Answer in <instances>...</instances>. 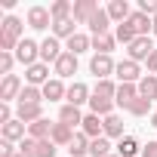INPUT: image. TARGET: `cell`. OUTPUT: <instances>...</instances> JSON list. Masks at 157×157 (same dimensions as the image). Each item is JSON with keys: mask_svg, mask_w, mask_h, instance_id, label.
<instances>
[{"mask_svg": "<svg viewBox=\"0 0 157 157\" xmlns=\"http://www.w3.org/2000/svg\"><path fill=\"white\" fill-rule=\"evenodd\" d=\"M151 31H154V34H157V16H154V28H151Z\"/></svg>", "mask_w": 157, "mask_h": 157, "instance_id": "cell-45", "label": "cell"}, {"mask_svg": "<svg viewBox=\"0 0 157 157\" xmlns=\"http://www.w3.org/2000/svg\"><path fill=\"white\" fill-rule=\"evenodd\" d=\"M136 151H139V142L132 136H123L117 142V157H136Z\"/></svg>", "mask_w": 157, "mask_h": 157, "instance_id": "cell-29", "label": "cell"}, {"mask_svg": "<svg viewBox=\"0 0 157 157\" xmlns=\"http://www.w3.org/2000/svg\"><path fill=\"white\" fill-rule=\"evenodd\" d=\"M22 90H25V86H22L19 77H16V74H6L3 83H0V102H13V99H19Z\"/></svg>", "mask_w": 157, "mask_h": 157, "instance_id": "cell-1", "label": "cell"}, {"mask_svg": "<svg viewBox=\"0 0 157 157\" xmlns=\"http://www.w3.org/2000/svg\"><path fill=\"white\" fill-rule=\"evenodd\" d=\"M90 142H93V139H90L86 132H77V136L71 139V145H68V154H71V157H83V154H90Z\"/></svg>", "mask_w": 157, "mask_h": 157, "instance_id": "cell-16", "label": "cell"}, {"mask_svg": "<svg viewBox=\"0 0 157 157\" xmlns=\"http://www.w3.org/2000/svg\"><path fill=\"white\" fill-rule=\"evenodd\" d=\"M65 99H68V105H74V108H80L83 102H90V90H86V83H71Z\"/></svg>", "mask_w": 157, "mask_h": 157, "instance_id": "cell-15", "label": "cell"}, {"mask_svg": "<svg viewBox=\"0 0 157 157\" xmlns=\"http://www.w3.org/2000/svg\"><path fill=\"white\" fill-rule=\"evenodd\" d=\"M74 136H77V132H74L71 126H65V123H56V126H52V136H49V139H52L56 145H71V139H74Z\"/></svg>", "mask_w": 157, "mask_h": 157, "instance_id": "cell-25", "label": "cell"}, {"mask_svg": "<svg viewBox=\"0 0 157 157\" xmlns=\"http://www.w3.org/2000/svg\"><path fill=\"white\" fill-rule=\"evenodd\" d=\"M111 22V16H108V10H99L96 16H93V22H90V31H93V37H102V34H108V25Z\"/></svg>", "mask_w": 157, "mask_h": 157, "instance_id": "cell-18", "label": "cell"}, {"mask_svg": "<svg viewBox=\"0 0 157 157\" xmlns=\"http://www.w3.org/2000/svg\"><path fill=\"white\" fill-rule=\"evenodd\" d=\"M19 151H22V154H28V157H34V154H37V139H31V136H28V139H22V142H19Z\"/></svg>", "mask_w": 157, "mask_h": 157, "instance_id": "cell-38", "label": "cell"}, {"mask_svg": "<svg viewBox=\"0 0 157 157\" xmlns=\"http://www.w3.org/2000/svg\"><path fill=\"white\" fill-rule=\"evenodd\" d=\"M52 126H56V123H49L46 117H40L37 123H31V126H28V136H31V139H37V142H43V139H49V136H52Z\"/></svg>", "mask_w": 157, "mask_h": 157, "instance_id": "cell-19", "label": "cell"}, {"mask_svg": "<svg viewBox=\"0 0 157 157\" xmlns=\"http://www.w3.org/2000/svg\"><path fill=\"white\" fill-rule=\"evenodd\" d=\"M108 157H117V154H108Z\"/></svg>", "mask_w": 157, "mask_h": 157, "instance_id": "cell-47", "label": "cell"}, {"mask_svg": "<svg viewBox=\"0 0 157 157\" xmlns=\"http://www.w3.org/2000/svg\"><path fill=\"white\" fill-rule=\"evenodd\" d=\"M99 13V3L96 0H80V3H74V22H93V16Z\"/></svg>", "mask_w": 157, "mask_h": 157, "instance_id": "cell-7", "label": "cell"}, {"mask_svg": "<svg viewBox=\"0 0 157 157\" xmlns=\"http://www.w3.org/2000/svg\"><path fill=\"white\" fill-rule=\"evenodd\" d=\"M52 34H56V37H68V40H71V37L77 34V31H74V19H62V22H52Z\"/></svg>", "mask_w": 157, "mask_h": 157, "instance_id": "cell-30", "label": "cell"}, {"mask_svg": "<svg viewBox=\"0 0 157 157\" xmlns=\"http://www.w3.org/2000/svg\"><path fill=\"white\" fill-rule=\"evenodd\" d=\"M90 154H93V157H108V154H111L108 136H102V139H93V142H90Z\"/></svg>", "mask_w": 157, "mask_h": 157, "instance_id": "cell-33", "label": "cell"}, {"mask_svg": "<svg viewBox=\"0 0 157 157\" xmlns=\"http://www.w3.org/2000/svg\"><path fill=\"white\" fill-rule=\"evenodd\" d=\"M105 136H111V139H123V120H120L117 114L105 117Z\"/></svg>", "mask_w": 157, "mask_h": 157, "instance_id": "cell-28", "label": "cell"}, {"mask_svg": "<svg viewBox=\"0 0 157 157\" xmlns=\"http://www.w3.org/2000/svg\"><path fill=\"white\" fill-rule=\"evenodd\" d=\"M56 74H59V80H62V77L77 74V56H74V52H62V59L56 62Z\"/></svg>", "mask_w": 157, "mask_h": 157, "instance_id": "cell-10", "label": "cell"}, {"mask_svg": "<svg viewBox=\"0 0 157 157\" xmlns=\"http://www.w3.org/2000/svg\"><path fill=\"white\" fill-rule=\"evenodd\" d=\"M129 111H132V114H136V117H142V114H148V111H151V102H148V99H142V96H139V99H136V102H132V105H129Z\"/></svg>", "mask_w": 157, "mask_h": 157, "instance_id": "cell-37", "label": "cell"}, {"mask_svg": "<svg viewBox=\"0 0 157 157\" xmlns=\"http://www.w3.org/2000/svg\"><path fill=\"white\" fill-rule=\"evenodd\" d=\"M90 46H93V37H86V34H74V37L68 40V52H74V56L86 52Z\"/></svg>", "mask_w": 157, "mask_h": 157, "instance_id": "cell-26", "label": "cell"}, {"mask_svg": "<svg viewBox=\"0 0 157 157\" xmlns=\"http://www.w3.org/2000/svg\"><path fill=\"white\" fill-rule=\"evenodd\" d=\"M49 16H52V22H62V19H71V16H74V6L68 3V0H56V3L49 6Z\"/></svg>", "mask_w": 157, "mask_h": 157, "instance_id": "cell-23", "label": "cell"}, {"mask_svg": "<svg viewBox=\"0 0 157 157\" xmlns=\"http://www.w3.org/2000/svg\"><path fill=\"white\" fill-rule=\"evenodd\" d=\"M10 102H0V123H10Z\"/></svg>", "mask_w": 157, "mask_h": 157, "instance_id": "cell-41", "label": "cell"}, {"mask_svg": "<svg viewBox=\"0 0 157 157\" xmlns=\"http://www.w3.org/2000/svg\"><path fill=\"white\" fill-rule=\"evenodd\" d=\"M40 99H43V90H37V86H25L22 96H19V105H40Z\"/></svg>", "mask_w": 157, "mask_h": 157, "instance_id": "cell-31", "label": "cell"}, {"mask_svg": "<svg viewBox=\"0 0 157 157\" xmlns=\"http://www.w3.org/2000/svg\"><path fill=\"white\" fill-rule=\"evenodd\" d=\"M108 16H111L117 25H123L132 13H129V3H126V0H111V3H108Z\"/></svg>", "mask_w": 157, "mask_h": 157, "instance_id": "cell-17", "label": "cell"}, {"mask_svg": "<svg viewBox=\"0 0 157 157\" xmlns=\"http://www.w3.org/2000/svg\"><path fill=\"white\" fill-rule=\"evenodd\" d=\"M40 59H43V65H56L59 59H62V46H59V40L56 37H46L43 43H40Z\"/></svg>", "mask_w": 157, "mask_h": 157, "instance_id": "cell-8", "label": "cell"}, {"mask_svg": "<svg viewBox=\"0 0 157 157\" xmlns=\"http://www.w3.org/2000/svg\"><path fill=\"white\" fill-rule=\"evenodd\" d=\"M43 117V105H19V111H16V120H22V123H37Z\"/></svg>", "mask_w": 157, "mask_h": 157, "instance_id": "cell-13", "label": "cell"}, {"mask_svg": "<svg viewBox=\"0 0 157 157\" xmlns=\"http://www.w3.org/2000/svg\"><path fill=\"white\" fill-rule=\"evenodd\" d=\"M148 71H154V74H157V49H154V52H151V59H148Z\"/></svg>", "mask_w": 157, "mask_h": 157, "instance_id": "cell-43", "label": "cell"}, {"mask_svg": "<svg viewBox=\"0 0 157 157\" xmlns=\"http://www.w3.org/2000/svg\"><path fill=\"white\" fill-rule=\"evenodd\" d=\"M151 126H154V129H157V114H151Z\"/></svg>", "mask_w": 157, "mask_h": 157, "instance_id": "cell-44", "label": "cell"}, {"mask_svg": "<svg viewBox=\"0 0 157 157\" xmlns=\"http://www.w3.org/2000/svg\"><path fill=\"white\" fill-rule=\"evenodd\" d=\"M90 108H93V114H99V117H111L114 99H99V96H93V99H90Z\"/></svg>", "mask_w": 157, "mask_h": 157, "instance_id": "cell-27", "label": "cell"}, {"mask_svg": "<svg viewBox=\"0 0 157 157\" xmlns=\"http://www.w3.org/2000/svg\"><path fill=\"white\" fill-rule=\"evenodd\" d=\"M114 37H117L120 43H126V46H129V43H132V40L139 37V34H136V28H132L129 22H123V25H117V31H114Z\"/></svg>", "mask_w": 157, "mask_h": 157, "instance_id": "cell-32", "label": "cell"}, {"mask_svg": "<svg viewBox=\"0 0 157 157\" xmlns=\"http://www.w3.org/2000/svg\"><path fill=\"white\" fill-rule=\"evenodd\" d=\"M93 46L99 49V56H108L114 49V37L111 34H102V37H93Z\"/></svg>", "mask_w": 157, "mask_h": 157, "instance_id": "cell-35", "label": "cell"}, {"mask_svg": "<svg viewBox=\"0 0 157 157\" xmlns=\"http://www.w3.org/2000/svg\"><path fill=\"white\" fill-rule=\"evenodd\" d=\"M139 96L148 99V102L157 99V77H154V74H148V77H142V80H139Z\"/></svg>", "mask_w": 157, "mask_h": 157, "instance_id": "cell-22", "label": "cell"}, {"mask_svg": "<svg viewBox=\"0 0 157 157\" xmlns=\"http://www.w3.org/2000/svg\"><path fill=\"white\" fill-rule=\"evenodd\" d=\"M142 157H157V142H148L142 148Z\"/></svg>", "mask_w": 157, "mask_h": 157, "instance_id": "cell-42", "label": "cell"}, {"mask_svg": "<svg viewBox=\"0 0 157 157\" xmlns=\"http://www.w3.org/2000/svg\"><path fill=\"white\" fill-rule=\"evenodd\" d=\"M28 25H31L34 31H43V28H49V25H52V16H49V10H46V6H31V10H28Z\"/></svg>", "mask_w": 157, "mask_h": 157, "instance_id": "cell-5", "label": "cell"}, {"mask_svg": "<svg viewBox=\"0 0 157 157\" xmlns=\"http://www.w3.org/2000/svg\"><path fill=\"white\" fill-rule=\"evenodd\" d=\"M114 68H117V65L111 62V56H99V52H96L93 62H90V71L99 77V80H108V74H114Z\"/></svg>", "mask_w": 157, "mask_h": 157, "instance_id": "cell-4", "label": "cell"}, {"mask_svg": "<svg viewBox=\"0 0 157 157\" xmlns=\"http://www.w3.org/2000/svg\"><path fill=\"white\" fill-rule=\"evenodd\" d=\"M114 74L120 77V83H136V80H139V62H132V59H123V62H117Z\"/></svg>", "mask_w": 157, "mask_h": 157, "instance_id": "cell-6", "label": "cell"}, {"mask_svg": "<svg viewBox=\"0 0 157 157\" xmlns=\"http://www.w3.org/2000/svg\"><path fill=\"white\" fill-rule=\"evenodd\" d=\"M16 157H28V154H22V151H19V154H16Z\"/></svg>", "mask_w": 157, "mask_h": 157, "instance_id": "cell-46", "label": "cell"}, {"mask_svg": "<svg viewBox=\"0 0 157 157\" xmlns=\"http://www.w3.org/2000/svg\"><path fill=\"white\" fill-rule=\"evenodd\" d=\"M59 123H65V126H77V123H83V117H80V108H74V105H62V111H59Z\"/></svg>", "mask_w": 157, "mask_h": 157, "instance_id": "cell-20", "label": "cell"}, {"mask_svg": "<svg viewBox=\"0 0 157 157\" xmlns=\"http://www.w3.org/2000/svg\"><path fill=\"white\" fill-rule=\"evenodd\" d=\"M13 59H16L13 52H0V71H3V77L10 74V68H13Z\"/></svg>", "mask_w": 157, "mask_h": 157, "instance_id": "cell-39", "label": "cell"}, {"mask_svg": "<svg viewBox=\"0 0 157 157\" xmlns=\"http://www.w3.org/2000/svg\"><path fill=\"white\" fill-rule=\"evenodd\" d=\"M93 96H99V99H114V96H117V86H114L111 80H99L96 90H93Z\"/></svg>", "mask_w": 157, "mask_h": 157, "instance_id": "cell-34", "label": "cell"}, {"mask_svg": "<svg viewBox=\"0 0 157 157\" xmlns=\"http://www.w3.org/2000/svg\"><path fill=\"white\" fill-rule=\"evenodd\" d=\"M62 96H68V90L62 86V80L56 77V80H49V83H43V99H49V102H59Z\"/></svg>", "mask_w": 157, "mask_h": 157, "instance_id": "cell-24", "label": "cell"}, {"mask_svg": "<svg viewBox=\"0 0 157 157\" xmlns=\"http://www.w3.org/2000/svg\"><path fill=\"white\" fill-rule=\"evenodd\" d=\"M25 77H28V86H43V83H49V68L43 62H37L25 71Z\"/></svg>", "mask_w": 157, "mask_h": 157, "instance_id": "cell-9", "label": "cell"}, {"mask_svg": "<svg viewBox=\"0 0 157 157\" xmlns=\"http://www.w3.org/2000/svg\"><path fill=\"white\" fill-rule=\"evenodd\" d=\"M19 154V148H13V142H3L0 145V157H16Z\"/></svg>", "mask_w": 157, "mask_h": 157, "instance_id": "cell-40", "label": "cell"}, {"mask_svg": "<svg viewBox=\"0 0 157 157\" xmlns=\"http://www.w3.org/2000/svg\"><path fill=\"white\" fill-rule=\"evenodd\" d=\"M56 148H59V145H56L52 139H43V142H37V154H34V157H56Z\"/></svg>", "mask_w": 157, "mask_h": 157, "instance_id": "cell-36", "label": "cell"}, {"mask_svg": "<svg viewBox=\"0 0 157 157\" xmlns=\"http://www.w3.org/2000/svg\"><path fill=\"white\" fill-rule=\"evenodd\" d=\"M80 126H83V132H86L90 139H102V136H105V120H99V114H86Z\"/></svg>", "mask_w": 157, "mask_h": 157, "instance_id": "cell-14", "label": "cell"}, {"mask_svg": "<svg viewBox=\"0 0 157 157\" xmlns=\"http://www.w3.org/2000/svg\"><path fill=\"white\" fill-rule=\"evenodd\" d=\"M151 52H154L151 37H136V40L129 43V59H132V62H148Z\"/></svg>", "mask_w": 157, "mask_h": 157, "instance_id": "cell-2", "label": "cell"}, {"mask_svg": "<svg viewBox=\"0 0 157 157\" xmlns=\"http://www.w3.org/2000/svg\"><path fill=\"white\" fill-rule=\"evenodd\" d=\"M37 56H40V46H37L34 40H28V37L16 46V59H19L22 65H28V68H31V65H37Z\"/></svg>", "mask_w": 157, "mask_h": 157, "instance_id": "cell-3", "label": "cell"}, {"mask_svg": "<svg viewBox=\"0 0 157 157\" xmlns=\"http://www.w3.org/2000/svg\"><path fill=\"white\" fill-rule=\"evenodd\" d=\"M136 99H139V86H136V83H120V86H117V96H114V102H117V105L129 108Z\"/></svg>", "mask_w": 157, "mask_h": 157, "instance_id": "cell-12", "label": "cell"}, {"mask_svg": "<svg viewBox=\"0 0 157 157\" xmlns=\"http://www.w3.org/2000/svg\"><path fill=\"white\" fill-rule=\"evenodd\" d=\"M22 139H25V123L22 120L3 123V142H22Z\"/></svg>", "mask_w": 157, "mask_h": 157, "instance_id": "cell-21", "label": "cell"}, {"mask_svg": "<svg viewBox=\"0 0 157 157\" xmlns=\"http://www.w3.org/2000/svg\"><path fill=\"white\" fill-rule=\"evenodd\" d=\"M126 22L136 28V34H139V37H148V31L154 28V19H151V16H145V13H139V10H136V13H132Z\"/></svg>", "mask_w": 157, "mask_h": 157, "instance_id": "cell-11", "label": "cell"}]
</instances>
